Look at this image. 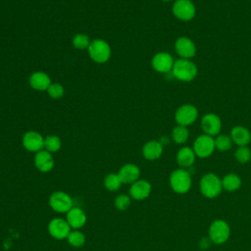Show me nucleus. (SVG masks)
<instances>
[{"label": "nucleus", "mask_w": 251, "mask_h": 251, "mask_svg": "<svg viewBox=\"0 0 251 251\" xmlns=\"http://www.w3.org/2000/svg\"><path fill=\"white\" fill-rule=\"evenodd\" d=\"M118 176L121 178L122 183H133L134 181L139 179L140 170L134 164H126L119 170Z\"/></svg>", "instance_id": "17"}, {"label": "nucleus", "mask_w": 251, "mask_h": 251, "mask_svg": "<svg viewBox=\"0 0 251 251\" xmlns=\"http://www.w3.org/2000/svg\"><path fill=\"white\" fill-rule=\"evenodd\" d=\"M87 49L90 59L95 63H106L111 57V47L109 43L103 39L92 40Z\"/></svg>", "instance_id": "4"}, {"label": "nucleus", "mask_w": 251, "mask_h": 251, "mask_svg": "<svg viewBox=\"0 0 251 251\" xmlns=\"http://www.w3.org/2000/svg\"><path fill=\"white\" fill-rule=\"evenodd\" d=\"M121 185L122 181L118 174H109L104 178V186L109 191H117Z\"/></svg>", "instance_id": "27"}, {"label": "nucleus", "mask_w": 251, "mask_h": 251, "mask_svg": "<svg viewBox=\"0 0 251 251\" xmlns=\"http://www.w3.org/2000/svg\"><path fill=\"white\" fill-rule=\"evenodd\" d=\"M196 155L192 148L190 147H182L176 153V162L181 169L190 168L195 162Z\"/></svg>", "instance_id": "22"}, {"label": "nucleus", "mask_w": 251, "mask_h": 251, "mask_svg": "<svg viewBox=\"0 0 251 251\" xmlns=\"http://www.w3.org/2000/svg\"><path fill=\"white\" fill-rule=\"evenodd\" d=\"M34 165L41 173L50 172L54 167V159L52 154L45 149L38 151L34 156Z\"/></svg>", "instance_id": "16"}, {"label": "nucleus", "mask_w": 251, "mask_h": 251, "mask_svg": "<svg viewBox=\"0 0 251 251\" xmlns=\"http://www.w3.org/2000/svg\"><path fill=\"white\" fill-rule=\"evenodd\" d=\"M66 220L73 229H79L86 223V215L79 207H73L67 213Z\"/></svg>", "instance_id": "18"}, {"label": "nucleus", "mask_w": 251, "mask_h": 251, "mask_svg": "<svg viewBox=\"0 0 251 251\" xmlns=\"http://www.w3.org/2000/svg\"><path fill=\"white\" fill-rule=\"evenodd\" d=\"M163 153V144L157 140L146 142L142 147V155L149 161L157 160Z\"/></svg>", "instance_id": "20"}, {"label": "nucleus", "mask_w": 251, "mask_h": 251, "mask_svg": "<svg viewBox=\"0 0 251 251\" xmlns=\"http://www.w3.org/2000/svg\"><path fill=\"white\" fill-rule=\"evenodd\" d=\"M189 137V130L187 129V126H176L174 127L172 131V138L173 140L177 144H183L187 141Z\"/></svg>", "instance_id": "24"}, {"label": "nucleus", "mask_w": 251, "mask_h": 251, "mask_svg": "<svg viewBox=\"0 0 251 251\" xmlns=\"http://www.w3.org/2000/svg\"><path fill=\"white\" fill-rule=\"evenodd\" d=\"M61 139L57 135H47L44 138V148L50 153H55L61 148Z\"/></svg>", "instance_id": "26"}, {"label": "nucleus", "mask_w": 251, "mask_h": 251, "mask_svg": "<svg viewBox=\"0 0 251 251\" xmlns=\"http://www.w3.org/2000/svg\"><path fill=\"white\" fill-rule=\"evenodd\" d=\"M152 186L145 179H137L129 188V196L134 200H143L147 198L151 193Z\"/></svg>", "instance_id": "15"}, {"label": "nucleus", "mask_w": 251, "mask_h": 251, "mask_svg": "<svg viewBox=\"0 0 251 251\" xmlns=\"http://www.w3.org/2000/svg\"><path fill=\"white\" fill-rule=\"evenodd\" d=\"M230 138L237 146H247L251 141V133L243 126H235L230 130Z\"/></svg>", "instance_id": "19"}, {"label": "nucleus", "mask_w": 251, "mask_h": 251, "mask_svg": "<svg viewBox=\"0 0 251 251\" xmlns=\"http://www.w3.org/2000/svg\"><path fill=\"white\" fill-rule=\"evenodd\" d=\"M46 91H47L48 95L53 99H59V98L63 97V95L65 93L64 87L60 83H51Z\"/></svg>", "instance_id": "31"}, {"label": "nucleus", "mask_w": 251, "mask_h": 251, "mask_svg": "<svg viewBox=\"0 0 251 251\" xmlns=\"http://www.w3.org/2000/svg\"><path fill=\"white\" fill-rule=\"evenodd\" d=\"M230 234L228 224L224 220H215L209 227V238L215 244L225 243Z\"/></svg>", "instance_id": "5"}, {"label": "nucleus", "mask_w": 251, "mask_h": 251, "mask_svg": "<svg viewBox=\"0 0 251 251\" xmlns=\"http://www.w3.org/2000/svg\"><path fill=\"white\" fill-rule=\"evenodd\" d=\"M175 50L182 59H191L196 55V46L187 36H179L176 40Z\"/></svg>", "instance_id": "12"}, {"label": "nucleus", "mask_w": 251, "mask_h": 251, "mask_svg": "<svg viewBox=\"0 0 251 251\" xmlns=\"http://www.w3.org/2000/svg\"><path fill=\"white\" fill-rule=\"evenodd\" d=\"M51 83L52 82L49 75L43 72H35L29 76V85L31 88L37 91L47 90Z\"/></svg>", "instance_id": "21"}, {"label": "nucleus", "mask_w": 251, "mask_h": 251, "mask_svg": "<svg viewBox=\"0 0 251 251\" xmlns=\"http://www.w3.org/2000/svg\"><path fill=\"white\" fill-rule=\"evenodd\" d=\"M211 243H212V241H211L210 238H203V239L200 241V246H201V248L206 249V248H208V247L210 246Z\"/></svg>", "instance_id": "33"}, {"label": "nucleus", "mask_w": 251, "mask_h": 251, "mask_svg": "<svg viewBox=\"0 0 251 251\" xmlns=\"http://www.w3.org/2000/svg\"><path fill=\"white\" fill-rule=\"evenodd\" d=\"M198 118V110L192 104H183L175 113V121L178 126L192 125Z\"/></svg>", "instance_id": "8"}, {"label": "nucleus", "mask_w": 251, "mask_h": 251, "mask_svg": "<svg viewBox=\"0 0 251 251\" xmlns=\"http://www.w3.org/2000/svg\"><path fill=\"white\" fill-rule=\"evenodd\" d=\"M201 128L205 134L210 136L218 135L222 128V121L220 117L214 113H207L201 119Z\"/></svg>", "instance_id": "11"}, {"label": "nucleus", "mask_w": 251, "mask_h": 251, "mask_svg": "<svg viewBox=\"0 0 251 251\" xmlns=\"http://www.w3.org/2000/svg\"><path fill=\"white\" fill-rule=\"evenodd\" d=\"M67 240L71 246L78 248L84 245L85 235L83 232L79 231L78 229H74V230H71L70 234L67 237Z\"/></svg>", "instance_id": "25"}, {"label": "nucleus", "mask_w": 251, "mask_h": 251, "mask_svg": "<svg viewBox=\"0 0 251 251\" xmlns=\"http://www.w3.org/2000/svg\"><path fill=\"white\" fill-rule=\"evenodd\" d=\"M90 39L86 34L83 33H77L73 38V45L76 49H85L88 48L90 45Z\"/></svg>", "instance_id": "30"}, {"label": "nucleus", "mask_w": 251, "mask_h": 251, "mask_svg": "<svg viewBox=\"0 0 251 251\" xmlns=\"http://www.w3.org/2000/svg\"><path fill=\"white\" fill-rule=\"evenodd\" d=\"M192 149L197 157L207 158L211 156L216 149L215 138H213V136L203 133L194 140Z\"/></svg>", "instance_id": "7"}, {"label": "nucleus", "mask_w": 251, "mask_h": 251, "mask_svg": "<svg viewBox=\"0 0 251 251\" xmlns=\"http://www.w3.org/2000/svg\"><path fill=\"white\" fill-rule=\"evenodd\" d=\"M172 73L177 80L189 82L196 77L198 74V69L197 66L190 59L179 58L175 61Z\"/></svg>", "instance_id": "1"}, {"label": "nucleus", "mask_w": 251, "mask_h": 251, "mask_svg": "<svg viewBox=\"0 0 251 251\" xmlns=\"http://www.w3.org/2000/svg\"><path fill=\"white\" fill-rule=\"evenodd\" d=\"M234 157L239 163L245 164L251 159V150L247 146H238L234 153Z\"/></svg>", "instance_id": "29"}, {"label": "nucleus", "mask_w": 251, "mask_h": 251, "mask_svg": "<svg viewBox=\"0 0 251 251\" xmlns=\"http://www.w3.org/2000/svg\"><path fill=\"white\" fill-rule=\"evenodd\" d=\"M200 191L207 198L217 197L223 190L222 179L213 173L204 175L200 179Z\"/></svg>", "instance_id": "2"}, {"label": "nucleus", "mask_w": 251, "mask_h": 251, "mask_svg": "<svg viewBox=\"0 0 251 251\" xmlns=\"http://www.w3.org/2000/svg\"><path fill=\"white\" fill-rule=\"evenodd\" d=\"M163 1H166V2H168V1H172V0H163Z\"/></svg>", "instance_id": "34"}, {"label": "nucleus", "mask_w": 251, "mask_h": 251, "mask_svg": "<svg viewBox=\"0 0 251 251\" xmlns=\"http://www.w3.org/2000/svg\"><path fill=\"white\" fill-rule=\"evenodd\" d=\"M232 140L230 136L226 134H218L215 138V146L216 149L220 151H227L232 146Z\"/></svg>", "instance_id": "28"}, {"label": "nucleus", "mask_w": 251, "mask_h": 251, "mask_svg": "<svg viewBox=\"0 0 251 251\" xmlns=\"http://www.w3.org/2000/svg\"><path fill=\"white\" fill-rule=\"evenodd\" d=\"M47 229L49 234L53 238L62 240L68 237L72 230V227L68 224L67 220H64L62 218H54L49 222Z\"/></svg>", "instance_id": "10"}, {"label": "nucleus", "mask_w": 251, "mask_h": 251, "mask_svg": "<svg viewBox=\"0 0 251 251\" xmlns=\"http://www.w3.org/2000/svg\"><path fill=\"white\" fill-rule=\"evenodd\" d=\"M175 60L170 53L159 52L152 58L151 64L153 69L158 73H169L172 72Z\"/></svg>", "instance_id": "13"}, {"label": "nucleus", "mask_w": 251, "mask_h": 251, "mask_svg": "<svg viewBox=\"0 0 251 251\" xmlns=\"http://www.w3.org/2000/svg\"><path fill=\"white\" fill-rule=\"evenodd\" d=\"M49 206L57 213H68L73 208V199L64 191H55L49 197Z\"/></svg>", "instance_id": "9"}, {"label": "nucleus", "mask_w": 251, "mask_h": 251, "mask_svg": "<svg viewBox=\"0 0 251 251\" xmlns=\"http://www.w3.org/2000/svg\"><path fill=\"white\" fill-rule=\"evenodd\" d=\"M222 186L226 191H235L241 186V179L235 174H228L222 178Z\"/></svg>", "instance_id": "23"}, {"label": "nucleus", "mask_w": 251, "mask_h": 251, "mask_svg": "<svg viewBox=\"0 0 251 251\" xmlns=\"http://www.w3.org/2000/svg\"><path fill=\"white\" fill-rule=\"evenodd\" d=\"M191 183V175L185 169L175 170L170 176V185L176 193H186L190 189Z\"/></svg>", "instance_id": "3"}, {"label": "nucleus", "mask_w": 251, "mask_h": 251, "mask_svg": "<svg viewBox=\"0 0 251 251\" xmlns=\"http://www.w3.org/2000/svg\"><path fill=\"white\" fill-rule=\"evenodd\" d=\"M172 11L176 19L183 22L191 21L196 15V8L191 0H176Z\"/></svg>", "instance_id": "6"}, {"label": "nucleus", "mask_w": 251, "mask_h": 251, "mask_svg": "<svg viewBox=\"0 0 251 251\" xmlns=\"http://www.w3.org/2000/svg\"><path fill=\"white\" fill-rule=\"evenodd\" d=\"M23 146L30 152L37 153L38 151L44 148V138L43 136L33 130H29L25 132L23 136Z\"/></svg>", "instance_id": "14"}, {"label": "nucleus", "mask_w": 251, "mask_h": 251, "mask_svg": "<svg viewBox=\"0 0 251 251\" xmlns=\"http://www.w3.org/2000/svg\"><path fill=\"white\" fill-rule=\"evenodd\" d=\"M115 207L120 211L126 210L130 205V196L126 194H120L116 197L114 201Z\"/></svg>", "instance_id": "32"}]
</instances>
